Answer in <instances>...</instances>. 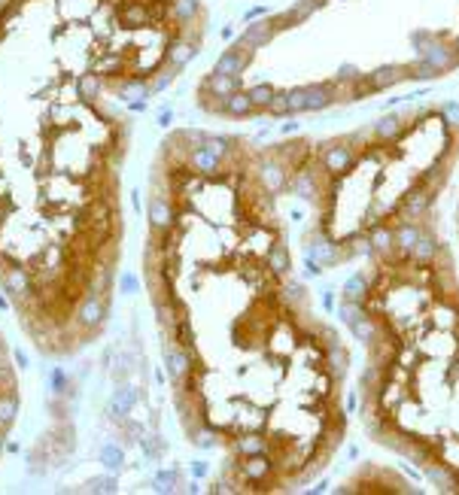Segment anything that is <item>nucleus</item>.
<instances>
[{
	"mask_svg": "<svg viewBox=\"0 0 459 495\" xmlns=\"http://www.w3.org/2000/svg\"><path fill=\"white\" fill-rule=\"evenodd\" d=\"M143 280L180 426L222 453L225 487L314 480L347 432L350 355L292 277L277 195L244 140L182 128L161 143Z\"/></svg>",
	"mask_w": 459,
	"mask_h": 495,
	"instance_id": "nucleus-1",
	"label": "nucleus"
},
{
	"mask_svg": "<svg viewBox=\"0 0 459 495\" xmlns=\"http://www.w3.org/2000/svg\"><path fill=\"white\" fill-rule=\"evenodd\" d=\"M344 286L341 316L365 346L362 423L378 444L459 492V277L423 228L411 250L368 255Z\"/></svg>",
	"mask_w": 459,
	"mask_h": 495,
	"instance_id": "nucleus-2",
	"label": "nucleus"
},
{
	"mask_svg": "<svg viewBox=\"0 0 459 495\" xmlns=\"http://www.w3.org/2000/svg\"><path fill=\"white\" fill-rule=\"evenodd\" d=\"M18 405H22V389H18V374L13 365V350H9L4 332H0V456H4L6 438L15 426Z\"/></svg>",
	"mask_w": 459,
	"mask_h": 495,
	"instance_id": "nucleus-3",
	"label": "nucleus"
},
{
	"mask_svg": "<svg viewBox=\"0 0 459 495\" xmlns=\"http://www.w3.org/2000/svg\"><path fill=\"white\" fill-rule=\"evenodd\" d=\"M371 134L378 137L380 143H390V140H399L401 134H405V116H396V113H390V116H383L378 118V122L371 125Z\"/></svg>",
	"mask_w": 459,
	"mask_h": 495,
	"instance_id": "nucleus-4",
	"label": "nucleus"
},
{
	"mask_svg": "<svg viewBox=\"0 0 459 495\" xmlns=\"http://www.w3.org/2000/svg\"><path fill=\"white\" fill-rule=\"evenodd\" d=\"M286 95V107H289V113H305V91L298 88H289V91H283Z\"/></svg>",
	"mask_w": 459,
	"mask_h": 495,
	"instance_id": "nucleus-5",
	"label": "nucleus"
},
{
	"mask_svg": "<svg viewBox=\"0 0 459 495\" xmlns=\"http://www.w3.org/2000/svg\"><path fill=\"white\" fill-rule=\"evenodd\" d=\"M444 122L453 128V131H459V104H447L444 107Z\"/></svg>",
	"mask_w": 459,
	"mask_h": 495,
	"instance_id": "nucleus-6",
	"label": "nucleus"
},
{
	"mask_svg": "<svg viewBox=\"0 0 459 495\" xmlns=\"http://www.w3.org/2000/svg\"><path fill=\"white\" fill-rule=\"evenodd\" d=\"M453 46H456V52H459V36H456V40H453Z\"/></svg>",
	"mask_w": 459,
	"mask_h": 495,
	"instance_id": "nucleus-7",
	"label": "nucleus"
}]
</instances>
